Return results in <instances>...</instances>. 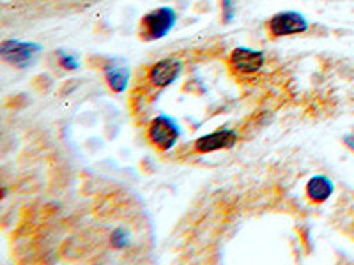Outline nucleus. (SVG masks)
Wrapping results in <instances>:
<instances>
[{
    "mask_svg": "<svg viewBox=\"0 0 354 265\" xmlns=\"http://www.w3.org/2000/svg\"><path fill=\"white\" fill-rule=\"evenodd\" d=\"M59 57H61V66L66 69H77L78 68V62L75 57L71 55H66V53H59Z\"/></svg>",
    "mask_w": 354,
    "mask_h": 265,
    "instance_id": "9b49d317",
    "label": "nucleus"
},
{
    "mask_svg": "<svg viewBox=\"0 0 354 265\" xmlns=\"http://www.w3.org/2000/svg\"><path fill=\"white\" fill-rule=\"evenodd\" d=\"M221 8H223V21L232 20L234 11H232V4H230V0H221Z\"/></svg>",
    "mask_w": 354,
    "mask_h": 265,
    "instance_id": "f8f14e48",
    "label": "nucleus"
},
{
    "mask_svg": "<svg viewBox=\"0 0 354 265\" xmlns=\"http://www.w3.org/2000/svg\"><path fill=\"white\" fill-rule=\"evenodd\" d=\"M305 193L310 202L322 204V202H326L331 197V193H333V182L326 175H314L306 182Z\"/></svg>",
    "mask_w": 354,
    "mask_h": 265,
    "instance_id": "1a4fd4ad",
    "label": "nucleus"
},
{
    "mask_svg": "<svg viewBox=\"0 0 354 265\" xmlns=\"http://www.w3.org/2000/svg\"><path fill=\"white\" fill-rule=\"evenodd\" d=\"M266 62L264 53L252 48H234L229 55V66L238 75H255L262 69Z\"/></svg>",
    "mask_w": 354,
    "mask_h": 265,
    "instance_id": "39448f33",
    "label": "nucleus"
},
{
    "mask_svg": "<svg viewBox=\"0 0 354 265\" xmlns=\"http://www.w3.org/2000/svg\"><path fill=\"white\" fill-rule=\"evenodd\" d=\"M176 11L172 8H156L140 18L138 36L142 41H158L165 37L176 25Z\"/></svg>",
    "mask_w": 354,
    "mask_h": 265,
    "instance_id": "f257e3e1",
    "label": "nucleus"
},
{
    "mask_svg": "<svg viewBox=\"0 0 354 265\" xmlns=\"http://www.w3.org/2000/svg\"><path fill=\"white\" fill-rule=\"evenodd\" d=\"M103 72H105L106 84H109V87L112 88L113 92H124L129 81V69L124 62L110 61L109 64L103 68Z\"/></svg>",
    "mask_w": 354,
    "mask_h": 265,
    "instance_id": "6e6552de",
    "label": "nucleus"
},
{
    "mask_svg": "<svg viewBox=\"0 0 354 265\" xmlns=\"http://www.w3.org/2000/svg\"><path fill=\"white\" fill-rule=\"evenodd\" d=\"M112 244L115 246V248H124V246L128 244V235H126L124 230H115V232L112 233Z\"/></svg>",
    "mask_w": 354,
    "mask_h": 265,
    "instance_id": "9d476101",
    "label": "nucleus"
},
{
    "mask_svg": "<svg viewBox=\"0 0 354 265\" xmlns=\"http://www.w3.org/2000/svg\"><path fill=\"white\" fill-rule=\"evenodd\" d=\"M238 132L232 131V129H218V131L197 138V141H195V149H197V153L202 154L216 153V150L223 149H232L234 145L238 144Z\"/></svg>",
    "mask_w": 354,
    "mask_h": 265,
    "instance_id": "423d86ee",
    "label": "nucleus"
},
{
    "mask_svg": "<svg viewBox=\"0 0 354 265\" xmlns=\"http://www.w3.org/2000/svg\"><path fill=\"white\" fill-rule=\"evenodd\" d=\"M183 71V64L176 59H163V61L156 62L154 66H151L149 72H147V80L151 81L153 87L163 88L169 87L170 84L179 78Z\"/></svg>",
    "mask_w": 354,
    "mask_h": 265,
    "instance_id": "0eeeda50",
    "label": "nucleus"
},
{
    "mask_svg": "<svg viewBox=\"0 0 354 265\" xmlns=\"http://www.w3.org/2000/svg\"><path fill=\"white\" fill-rule=\"evenodd\" d=\"M179 135H181V129L169 115L156 117L147 128V138H149L151 145L161 153L172 149L176 141L179 140Z\"/></svg>",
    "mask_w": 354,
    "mask_h": 265,
    "instance_id": "f03ea898",
    "label": "nucleus"
},
{
    "mask_svg": "<svg viewBox=\"0 0 354 265\" xmlns=\"http://www.w3.org/2000/svg\"><path fill=\"white\" fill-rule=\"evenodd\" d=\"M308 30V21L301 12L296 11H282L277 12L270 21H268V34L271 37H286L294 34H303Z\"/></svg>",
    "mask_w": 354,
    "mask_h": 265,
    "instance_id": "7ed1b4c3",
    "label": "nucleus"
},
{
    "mask_svg": "<svg viewBox=\"0 0 354 265\" xmlns=\"http://www.w3.org/2000/svg\"><path fill=\"white\" fill-rule=\"evenodd\" d=\"M346 144L349 145L351 149L354 150V137H347V138H346Z\"/></svg>",
    "mask_w": 354,
    "mask_h": 265,
    "instance_id": "ddd939ff",
    "label": "nucleus"
},
{
    "mask_svg": "<svg viewBox=\"0 0 354 265\" xmlns=\"http://www.w3.org/2000/svg\"><path fill=\"white\" fill-rule=\"evenodd\" d=\"M41 52V46L36 43H25V41L6 39L0 44V57L2 61L17 68H27Z\"/></svg>",
    "mask_w": 354,
    "mask_h": 265,
    "instance_id": "20e7f679",
    "label": "nucleus"
}]
</instances>
